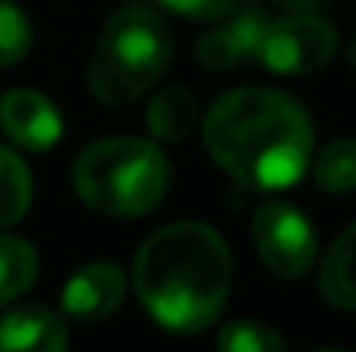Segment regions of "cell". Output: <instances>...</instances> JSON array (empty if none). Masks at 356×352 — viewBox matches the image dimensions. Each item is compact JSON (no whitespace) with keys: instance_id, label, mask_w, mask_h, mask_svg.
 Segmentation results:
<instances>
[{"instance_id":"obj_1","label":"cell","mask_w":356,"mask_h":352,"mask_svg":"<svg viewBox=\"0 0 356 352\" xmlns=\"http://www.w3.org/2000/svg\"><path fill=\"white\" fill-rule=\"evenodd\" d=\"M204 145L238 187L273 194L312 166L315 128L301 101L270 87H238L211 104Z\"/></svg>"},{"instance_id":"obj_2","label":"cell","mask_w":356,"mask_h":352,"mask_svg":"<svg viewBox=\"0 0 356 352\" xmlns=\"http://www.w3.org/2000/svg\"><path fill=\"white\" fill-rule=\"evenodd\" d=\"M135 294L170 332L208 328L232 290V252L204 221H177L145 238L135 255Z\"/></svg>"},{"instance_id":"obj_3","label":"cell","mask_w":356,"mask_h":352,"mask_svg":"<svg viewBox=\"0 0 356 352\" xmlns=\"http://www.w3.org/2000/svg\"><path fill=\"white\" fill-rule=\"evenodd\" d=\"M173 59V31L163 14L128 3L108 17L94 45L87 83L101 104H131L159 83Z\"/></svg>"},{"instance_id":"obj_4","label":"cell","mask_w":356,"mask_h":352,"mask_svg":"<svg viewBox=\"0 0 356 352\" xmlns=\"http://www.w3.org/2000/svg\"><path fill=\"white\" fill-rule=\"evenodd\" d=\"M170 187V159L149 138H101L73 166L80 201L111 218H138L159 208Z\"/></svg>"},{"instance_id":"obj_5","label":"cell","mask_w":356,"mask_h":352,"mask_svg":"<svg viewBox=\"0 0 356 352\" xmlns=\"http://www.w3.org/2000/svg\"><path fill=\"white\" fill-rule=\"evenodd\" d=\"M339 49L336 28L312 10H287L277 21H266L256 62L277 76H308L332 62Z\"/></svg>"},{"instance_id":"obj_6","label":"cell","mask_w":356,"mask_h":352,"mask_svg":"<svg viewBox=\"0 0 356 352\" xmlns=\"http://www.w3.org/2000/svg\"><path fill=\"white\" fill-rule=\"evenodd\" d=\"M252 242L263 266L284 280L305 276L318 259V235L305 211L284 201H270L252 218Z\"/></svg>"},{"instance_id":"obj_7","label":"cell","mask_w":356,"mask_h":352,"mask_svg":"<svg viewBox=\"0 0 356 352\" xmlns=\"http://www.w3.org/2000/svg\"><path fill=\"white\" fill-rule=\"evenodd\" d=\"M266 17L259 7H242L238 3L232 14L218 17L197 42V62L211 73H229L238 62L256 59L259 38H263Z\"/></svg>"},{"instance_id":"obj_8","label":"cell","mask_w":356,"mask_h":352,"mask_svg":"<svg viewBox=\"0 0 356 352\" xmlns=\"http://www.w3.org/2000/svg\"><path fill=\"white\" fill-rule=\"evenodd\" d=\"M128 280L124 269L115 262H87L83 269H76L70 276V283L63 287V311L76 321H101L111 318L124 301Z\"/></svg>"},{"instance_id":"obj_9","label":"cell","mask_w":356,"mask_h":352,"mask_svg":"<svg viewBox=\"0 0 356 352\" xmlns=\"http://www.w3.org/2000/svg\"><path fill=\"white\" fill-rule=\"evenodd\" d=\"M0 128L21 149L42 152L63 138V115L38 90H10L0 97Z\"/></svg>"},{"instance_id":"obj_10","label":"cell","mask_w":356,"mask_h":352,"mask_svg":"<svg viewBox=\"0 0 356 352\" xmlns=\"http://www.w3.org/2000/svg\"><path fill=\"white\" fill-rule=\"evenodd\" d=\"M0 352H70L66 321L42 304L14 308L0 318Z\"/></svg>"},{"instance_id":"obj_11","label":"cell","mask_w":356,"mask_h":352,"mask_svg":"<svg viewBox=\"0 0 356 352\" xmlns=\"http://www.w3.org/2000/svg\"><path fill=\"white\" fill-rule=\"evenodd\" d=\"M318 287L329 304H336L343 311H356V225H350L329 245V252L322 259Z\"/></svg>"},{"instance_id":"obj_12","label":"cell","mask_w":356,"mask_h":352,"mask_svg":"<svg viewBox=\"0 0 356 352\" xmlns=\"http://www.w3.org/2000/svg\"><path fill=\"white\" fill-rule=\"evenodd\" d=\"M145 121L159 142H184L197 124V101L187 87H163L149 101Z\"/></svg>"},{"instance_id":"obj_13","label":"cell","mask_w":356,"mask_h":352,"mask_svg":"<svg viewBox=\"0 0 356 352\" xmlns=\"http://www.w3.org/2000/svg\"><path fill=\"white\" fill-rule=\"evenodd\" d=\"M38 276V252L17 235H0V308L17 301Z\"/></svg>"},{"instance_id":"obj_14","label":"cell","mask_w":356,"mask_h":352,"mask_svg":"<svg viewBox=\"0 0 356 352\" xmlns=\"http://www.w3.org/2000/svg\"><path fill=\"white\" fill-rule=\"evenodd\" d=\"M31 208V173L17 152L0 145V228L17 225Z\"/></svg>"},{"instance_id":"obj_15","label":"cell","mask_w":356,"mask_h":352,"mask_svg":"<svg viewBox=\"0 0 356 352\" xmlns=\"http://www.w3.org/2000/svg\"><path fill=\"white\" fill-rule=\"evenodd\" d=\"M312 176L325 194L356 190V138H336L318 156H312Z\"/></svg>"},{"instance_id":"obj_16","label":"cell","mask_w":356,"mask_h":352,"mask_svg":"<svg viewBox=\"0 0 356 352\" xmlns=\"http://www.w3.org/2000/svg\"><path fill=\"white\" fill-rule=\"evenodd\" d=\"M215 349L218 352H287V346H284V339L270 325L242 318V321L222 325Z\"/></svg>"},{"instance_id":"obj_17","label":"cell","mask_w":356,"mask_h":352,"mask_svg":"<svg viewBox=\"0 0 356 352\" xmlns=\"http://www.w3.org/2000/svg\"><path fill=\"white\" fill-rule=\"evenodd\" d=\"M31 21L28 14L10 3V0H0V66H14L21 62L28 52H31Z\"/></svg>"},{"instance_id":"obj_18","label":"cell","mask_w":356,"mask_h":352,"mask_svg":"<svg viewBox=\"0 0 356 352\" xmlns=\"http://www.w3.org/2000/svg\"><path fill=\"white\" fill-rule=\"evenodd\" d=\"M156 3L187 21H218V17L232 14L242 0H156Z\"/></svg>"},{"instance_id":"obj_19","label":"cell","mask_w":356,"mask_h":352,"mask_svg":"<svg viewBox=\"0 0 356 352\" xmlns=\"http://www.w3.org/2000/svg\"><path fill=\"white\" fill-rule=\"evenodd\" d=\"M270 3H277V7H284V10H315V7H322L325 0H270Z\"/></svg>"},{"instance_id":"obj_20","label":"cell","mask_w":356,"mask_h":352,"mask_svg":"<svg viewBox=\"0 0 356 352\" xmlns=\"http://www.w3.org/2000/svg\"><path fill=\"white\" fill-rule=\"evenodd\" d=\"M346 59H350V66L356 69V31H353V38H350V49H346Z\"/></svg>"},{"instance_id":"obj_21","label":"cell","mask_w":356,"mask_h":352,"mask_svg":"<svg viewBox=\"0 0 356 352\" xmlns=\"http://www.w3.org/2000/svg\"><path fill=\"white\" fill-rule=\"evenodd\" d=\"M315 352H343V349H315Z\"/></svg>"},{"instance_id":"obj_22","label":"cell","mask_w":356,"mask_h":352,"mask_svg":"<svg viewBox=\"0 0 356 352\" xmlns=\"http://www.w3.org/2000/svg\"><path fill=\"white\" fill-rule=\"evenodd\" d=\"M131 3H142V0H131Z\"/></svg>"}]
</instances>
